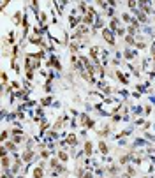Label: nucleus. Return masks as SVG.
Wrapping results in <instances>:
<instances>
[{"label":"nucleus","instance_id":"f257e3e1","mask_svg":"<svg viewBox=\"0 0 155 178\" xmlns=\"http://www.w3.org/2000/svg\"><path fill=\"white\" fill-rule=\"evenodd\" d=\"M102 39L106 42H108V44H109V46H115V44H116V39H115V34L111 30H109V28H102Z\"/></svg>","mask_w":155,"mask_h":178},{"label":"nucleus","instance_id":"f03ea898","mask_svg":"<svg viewBox=\"0 0 155 178\" xmlns=\"http://www.w3.org/2000/svg\"><path fill=\"white\" fill-rule=\"evenodd\" d=\"M83 155H85V157H92L93 155V143L90 139H86V141L83 143Z\"/></svg>","mask_w":155,"mask_h":178},{"label":"nucleus","instance_id":"7ed1b4c3","mask_svg":"<svg viewBox=\"0 0 155 178\" xmlns=\"http://www.w3.org/2000/svg\"><path fill=\"white\" fill-rule=\"evenodd\" d=\"M34 157H35L34 150H25V152L21 154V160H23L25 164H28V162H32V160H34Z\"/></svg>","mask_w":155,"mask_h":178},{"label":"nucleus","instance_id":"20e7f679","mask_svg":"<svg viewBox=\"0 0 155 178\" xmlns=\"http://www.w3.org/2000/svg\"><path fill=\"white\" fill-rule=\"evenodd\" d=\"M12 159H11V155H5V157H2V171H9L11 168H12Z\"/></svg>","mask_w":155,"mask_h":178},{"label":"nucleus","instance_id":"39448f33","mask_svg":"<svg viewBox=\"0 0 155 178\" xmlns=\"http://www.w3.org/2000/svg\"><path fill=\"white\" fill-rule=\"evenodd\" d=\"M48 67H55L57 71H62V63H60V60L53 55V57H50V60H48Z\"/></svg>","mask_w":155,"mask_h":178},{"label":"nucleus","instance_id":"423d86ee","mask_svg":"<svg viewBox=\"0 0 155 178\" xmlns=\"http://www.w3.org/2000/svg\"><path fill=\"white\" fill-rule=\"evenodd\" d=\"M88 57H90V60H93V62H99V48L97 46H90Z\"/></svg>","mask_w":155,"mask_h":178},{"label":"nucleus","instance_id":"0eeeda50","mask_svg":"<svg viewBox=\"0 0 155 178\" xmlns=\"http://www.w3.org/2000/svg\"><path fill=\"white\" fill-rule=\"evenodd\" d=\"M136 175H137V171H136V168L134 166H131V164L124 169V178H134Z\"/></svg>","mask_w":155,"mask_h":178},{"label":"nucleus","instance_id":"6e6552de","mask_svg":"<svg viewBox=\"0 0 155 178\" xmlns=\"http://www.w3.org/2000/svg\"><path fill=\"white\" fill-rule=\"evenodd\" d=\"M97 148H99V152H101L102 155H108V154H109V147H108V143H106L104 139L97 141Z\"/></svg>","mask_w":155,"mask_h":178},{"label":"nucleus","instance_id":"1a4fd4ad","mask_svg":"<svg viewBox=\"0 0 155 178\" xmlns=\"http://www.w3.org/2000/svg\"><path fill=\"white\" fill-rule=\"evenodd\" d=\"M28 41H30V44H35V46H42V48L46 46V42H44V39H42V37H39V35H32V37L28 39Z\"/></svg>","mask_w":155,"mask_h":178},{"label":"nucleus","instance_id":"9d476101","mask_svg":"<svg viewBox=\"0 0 155 178\" xmlns=\"http://www.w3.org/2000/svg\"><path fill=\"white\" fill-rule=\"evenodd\" d=\"M131 160H132V155L124 154V155H120V159H118V164H120V166H125V164L129 166V162H131Z\"/></svg>","mask_w":155,"mask_h":178},{"label":"nucleus","instance_id":"9b49d317","mask_svg":"<svg viewBox=\"0 0 155 178\" xmlns=\"http://www.w3.org/2000/svg\"><path fill=\"white\" fill-rule=\"evenodd\" d=\"M65 143H67L69 147H76V145H78V138H76V134H69V136L65 138Z\"/></svg>","mask_w":155,"mask_h":178},{"label":"nucleus","instance_id":"f8f14e48","mask_svg":"<svg viewBox=\"0 0 155 178\" xmlns=\"http://www.w3.org/2000/svg\"><path fill=\"white\" fill-rule=\"evenodd\" d=\"M30 57H32V58H34V60H37V62H41L42 58H44V57H46V51H44V50H39V51L32 53Z\"/></svg>","mask_w":155,"mask_h":178},{"label":"nucleus","instance_id":"ddd939ff","mask_svg":"<svg viewBox=\"0 0 155 178\" xmlns=\"http://www.w3.org/2000/svg\"><path fill=\"white\" fill-rule=\"evenodd\" d=\"M57 157H58V160H60V162H62V164H65V162H67V160H69V154H67V152H65V150H60V152H58V154H57Z\"/></svg>","mask_w":155,"mask_h":178},{"label":"nucleus","instance_id":"4468645a","mask_svg":"<svg viewBox=\"0 0 155 178\" xmlns=\"http://www.w3.org/2000/svg\"><path fill=\"white\" fill-rule=\"evenodd\" d=\"M2 145L7 148V152H16V148H18V145H16L12 139H11V141H5V143H2Z\"/></svg>","mask_w":155,"mask_h":178},{"label":"nucleus","instance_id":"2eb2a0df","mask_svg":"<svg viewBox=\"0 0 155 178\" xmlns=\"http://www.w3.org/2000/svg\"><path fill=\"white\" fill-rule=\"evenodd\" d=\"M108 171H109L111 178H115L118 173H120V166H118V164H113V166H109V168H108Z\"/></svg>","mask_w":155,"mask_h":178},{"label":"nucleus","instance_id":"dca6fc26","mask_svg":"<svg viewBox=\"0 0 155 178\" xmlns=\"http://www.w3.org/2000/svg\"><path fill=\"white\" fill-rule=\"evenodd\" d=\"M34 178H44V169H42V166H37V168H34Z\"/></svg>","mask_w":155,"mask_h":178},{"label":"nucleus","instance_id":"f3484780","mask_svg":"<svg viewBox=\"0 0 155 178\" xmlns=\"http://www.w3.org/2000/svg\"><path fill=\"white\" fill-rule=\"evenodd\" d=\"M63 120H65V116H60V118H57V122L53 124V131H60L63 125Z\"/></svg>","mask_w":155,"mask_h":178},{"label":"nucleus","instance_id":"a211bd4d","mask_svg":"<svg viewBox=\"0 0 155 178\" xmlns=\"http://www.w3.org/2000/svg\"><path fill=\"white\" fill-rule=\"evenodd\" d=\"M12 21H14V25H16V27L23 25V16H21V12H16V14L12 16Z\"/></svg>","mask_w":155,"mask_h":178},{"label":"nucleus","instance_id":"6ab92c4d","mask_svg":"<svg viewBox=\"0 0 155 178\" xmlns=\"http://www.w3.org/2000/svg\"><path fill=\"white\" fill-rule=\"evenodd\" d=\"M88 120H90V116L86 115V113H81V115H79V124H81V127H86Z\"/></svg>","mask_w":155,"mask_h":178},{"label":"nucleus","instance_id":"aec40b11","mask_svg":"<svg viewBox=\"0 0 155 178\" xmlns=\"http://www.w3.org/2000/svg\"><path fill=\"white\" fill-rule=\"evenodd\" d=\"M109 132H111V129H109V127L108 125H104V129H101V131H99V132H97V134H99V136H108V134H109Z\"/></svg>","mask_w":155,"mask_h":178},{"label":"nucleus","instance_id":"412c9836","mask_svg":"<svg viewBox=\"0 0 155 178\" xmlns=\"http://www.w3.org/2000/svg\"><path fill=\"white\" fill-rule=\"evenodd\" d=\"M116 78H118V79H120V81H122L124 85H127V78H125L124 74H122V71H116Z\"/></svg>","mask_w":155,"mask_h":178},{"label":"nucleus","instance_id":"4be33fe9","mask_svg":"<svg viewBox=\"0 0 155 178\" xmlns=\"http://www.w3.org/2000/svg\"><path fill=\"white\" fill-rule=\"evenodd\" d=\"M122 20L125 21V23H132V18H131V14H129V12H124V16H122Z\"/></svg>","mask_w":155,"mask_h":178},{"label":"nucleus","instance_id":"5701e85b","mask_svg":"<svg viewBox=\"0 0 155 178\" xmlns=\"http://www.w3.org/2000/svg\"><path fill=\"white\" fill-rule=\"evenodd\" d=\"M9 131H7V129H4V131H2V143H5V141H7V138H9Z\"/></svg>","mask_w":155,"mask_h":178},{"label":"nucleus","instance_id":"b1692460","mask_svg":"<svg viewBox=\"0 0 155 178\" xmlns=\"http://www.w3.org/2000/svg\"><path fill=\"white\" fill-rule=\"evenodd\" d=\"M11 139H12L16 145H21V143H23V136H11Z\"/></svg>","mask_w":155,"mask_h":178},{"label":"nucleus","instance_id":"393cba45","mask_svg":"<svg viewBox=\"0 0 155 178\" xmlns=\"http://www.w3.org/2000/svg\"><path fill=\"white\" fill-rule=\"evenodd\" d=\"M124 39H125V42H127V44H129V46H132V44H134V37H132V35H129V34H127V35H125Z\"/></svg>","mask_w":155,"mask_h":178},{"label":"nucleus","instance_id":"a878e982","mask_svg":"<svg viewBox=\"0 0 155 178\" xmlns=\"http://www.w3.org/2000/svg\"><path fill=\"white\" fill-rule=\"evenodd\" d=\"M39 157L44 159V160H46V159H50V152H48V150H42L41 154H39Z\"/></svg>","mask_w":155,"mask_h":178},{"label":"nucleus","instance_id":"bb28decb","mask_svg":"<svg viewBox=\"0 0 155 178\" xmlns=\"http://www.w3.org/2000/svg\"><path fill=\"white\" fill-rule=\"evenodd\" d=\"M86 129H95V120H93V118H90V120H88V124H86Z\"/></svg>","mask_w":155,"mask_h":178},{"label":"nucleus","instance_id":"cd10ccee","mask_svg":"<svg viewBox=\"0 0 155 178\" xmlns=\"http://www.w3.org/2000/svg\"><path fill=\"white\" fill-rule=\"evenodd\" d=\"M69 48H71V51H73V53L78 51V44H69Z\"/></svg>","mask_w":155,"mask_h":178},{"label":"nucleus","instance_id":"c85d7f7f","mask_svg":"<svg viewBox=\"0 0 155 178\" xmlns=\"http://www.w3.org/2000/svg\"><path fill=\"white\" fill-rule=\"evenodd\" d=\"M42 104H44V106L51 104V97H46V99H44V101H42Z\"/></svg>","mask_w":155,"mask_h":178},{"label":"nucleus","instance_id":"c756f323","mask_svg":"<svg viewBox=\"0 0 155 178\" xmlns=\"http://www.w3.org/2000/svg\"><path fill=\"white\" fill-rule=\"evenodd\" d=\"M127 5H129V7H131V9H134V7H137V4H136V2H132V0H131V2H129V4H127Z\"/></svg>","mask_w":155,"mask_h":178},{"label":"nucleus","instance_id":"7c9ffc66","mask_svg":"<svg viewBox=\"0 0 155 178\" xmlns=\"http://www.w3.org/2000/svg\"><path fill=\"white\" fill-rule=\"evenodd\" d=\"M81 178H93V175L90 173V171H86V173H85V175H83Z\"/></svg>","mask_w":155,"mask_h":178},{"label":"nucleus","instance_id":"2f4dec72","mask_svg":"<svg viewBox=\"0 0 155 178\" xmlns=\"http://www.w3.org/2000/svg\"><path fill=\"white\" fill-rule=\"evenodd\" d=\"M34 34H37V35H39V34H42V30L39 28V27H34Z\"/></svg>","mask_w":155,"mask_h":178},{"label":"nucleus","instance_id":"473e14b6","mask_svg":"<svg viewBox=\"0 0 155 178\" xmlns=\"http://www.w3.org/2000/svg\"><path fill=\"white\" fill-rule=\"evenodd\" d=\"M152 60H153V62H155V44H153V46H152Z\"/></svg>","mask_w":155,"mask_h":178},{"label":"nucleus","instance_id":"72a5a7b5","mask_svg":"<svg viewBox=\"0 0 155 178\" xmlns=\"http://www.w3.org/2000/svg\"><path fill=\"white\" fill-rule=\"evenodd\" d=\"M145 111H146V115H150V111H152V106H146Z\"/></svg>","mask_w":155,"mask_h":178},{"label":"nucleus","instance_id":"f704fd0d","mask_svg":"<svg viewBox=\"0 0 155 178\" xmlns=\"http://www.w3.org/2000/svg\"><path fill=\"white\" fill-rule=\"evenodd\" d=\"M27 78H28V79H32V78H34V73H32V71H30V73H27Z\"/></svg>","mask_w":155,"mask_h":178},{"label":"nucleus","instance_id":"c9c22d12","mask_svg":"<svg viewBox=\"0 0 155 178\" xmlns=\"http://www.w3.org/2000/svg\"><path fill=\"white\" fill-rule=\"evenodd\" d=\"M18 178H27V176H23V175H21V176H18Z\"/></svg>","mask_w":155,"mask_h":178},{"label":"nucleus","instance_id":"e433bc0d","mask_svg":"<svg viewBox=\"0 0 155 178\" xmlns=\"http://www.w3.org/2000/svg\"><path fill=\"white\" fill-rule=\"evenodd\" d=\"M99 178H108V176H99Z\"/></svg>","mask_w":155,"mask_h":178},{"label":"nucleus","instance_id":"4c0bfd02","mask_svg":"<svg viewBox=\"0 0 155 178\" xmlns=\"http://www.w3.org/2000/svg\"><path fill=\"white\" fill-rule=\"evenodd\" d=\"M153 21H155V14H153Z\"/></svg>","mask_w":155,"mask_h":178}]
</instances>
